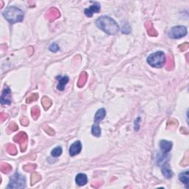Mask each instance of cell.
<instances>
[{
    "instance_id": "cell-1",
    "label": "cell",
    "mask_w": 189,
    "mask_h": 189,
    "mask_svg": "<svg viewBox=\"0 0 189 189\" xmlns=\"http://www.w3.org/2000/svg\"><path fill=\"white\" fill-rule=\"evenodd\" d=\"M96 25L109 35H115L119 31V26L117 22L113 18L106 16L99 17L96 20Z\"/></svg>"
},
{
    "instance_id": "cell-2",
    "label": "cell",
    "mask_w": 189,
    "mask_h": 189,
    "mask_svg": "<svg viewBox=\"0 0 189 189\" xmlns=\"http://www.w3.org/2000/svg\"><path fill=\"white\" fill-rule=\"evenodd\" d=\"M24 12L15 6L8 8L3 13L5 18L11 24L22 22L24 18Z\"/></svg>"
},
{
    "instance_id": "cell-3",
    "label": "cell",
    "mask_w": 189,
    "mask_h": 189,
    "mask_svg": "<svg viewBox=\"0 0 189 189\" xmlns=\"http://www.w3.org/2000/svg\"><path fill=\"white\" fill-rule=\"evenodd\" d=\"M148 64L156 68H161L166 64V56L162 51H158L151 54L147 58Z\"/></svg>"
},
{
    "instance_id": "cell-4",
    "label": "cell",
    "mask_w": 189,
    "mask_h": 189,
    "mask_svg": "<svg viewBox=\"0 0 189 189\" xmlns=\"http://www.w3.org/2000/svg\"><path fill=\"white\" fill-rule=\"evenodd\" d=\"M25 177L18 173H15L10 178V182L8 186V188H25Z\"/></svg>"
},
{
    "instance_id": "cell-5",
    "label": "cell",
    "mask_w": 189,
    "mask_h": 189,
    "mask_svg": "<svg viewBox=\"0 0 189 189\" xmlns=\"http://www.w3.org/2000/svg\"><path fill=\"white\" fill-rule=\"evenodd\" d=\"M187 34V29L185 26H176L172 27L169 32V35L171 39H180Z\"/></svg>"
},
{
    "instance_id": "cell-6",
    "label": "cell",
    "mask_w": 189,
    "mask_h": 189,
    "mask_svg": "<svg viewBox=\"0 0 189 189\" xmlns=\"http://www.w3.org/2000/svg\"><path fill=\"white\" fill-rule=\"evenodd\" d=\"M14 142L19 143L22 152H24V151H26V148H27V136L25 132H19V133H18V134L14 137Z\"/></svg>"
},
{
    "instance_id": "cell-7",
    "label": "cell",
    "mask_w": 189,
    "mask_h": 189,
    "mask_svg": "<svg viewBox=\"0 0 189 189\" xmlns=\"http://www.w3.org/2000/svg\"><path fill=\"white\" fill-rule=\"evenodd\" d=\"M11 103L10 98V89L8 86H5L1 96V104L2 105H9Z\"/></svg>"
},
{
    "instance_id": "cell-8",
    "label": "cell",
    "mask_w": 189,
    "mask_h": 189,
    "mask_svg": "<svg viewBox=\"0 0 189 189\" xmlns=\"http://www.w3.org/2000/svg\"><path fill=\"white\" fill-rule=\"evenodd\" d=\"M60 12L55 8H52L49 9L47 13L46 14L45 16L47 18V20L49 22H53L55 19H57L58 18L60 17Z\"/></svg>"
},
{
    "instance_id": "cell-9",
    "label": "cell",
    "mask_w": 189,
    "mask_h": 189,
    "mask_svg": "<svg viewBox=\"0 0 189 189\" xmlns=\"http://www.w3.org/2000/svg\"><path fill=\"white\" fill-rule=\"evenodd\" d=\"M100 10V5L98 2H93L90 7L84 10V14L87 17H92L94 13H99Z\"/></svg>"
},
{
    "instance_id": "cell-10",
    "label": "cell",
    "mask_w": 189,
    "mask_h": 189,
    "mask_svg": "<svg viewBox=\"0 0 189 189\" xmlns=\"http://www.w3.org/2000/svg\"><path fill=\"white\" fill-rule=\"evenodd\" d=\"M81 149H82L81 143L79 141H75V143H73L71 145L70 148V150H69L70 155L71 157H74V156L77 155V154H78L79 153L81 152Z\"/></svg>"
},
{
    "instance_id": "cell-11",
    "label": "cell",
    "mask_w": 189,
    "mask_h": 189,
    "mask_svg": "<svg viewBox=\"0 0 189 189\" xmlns=\"http://www.w3.org/2000/svg\"><path fill=\"white\" fill-rule=\"evenodd\" d=\"M172 146L173 143L171 141L162 140V141H161L160 143V146L161 151H162L164 154H167L168 152H169V151L171 150Z\"/></svg>"
},
{
    "instance_id": "cell-12",
    "label": "cell",
    "mask_w": 189,
    "mask_h": 189,
    "mask_svg": "<svg viewBox=\"0 0 189 189\" xmlns=\"http://www.w3.org/2000/svg\"><path fill=\"white\" fill-rule=\"evenodd\" d=\"M56 78L59 80V84L57 86V89L60 91H63L65 88V86L69 81L68 76H57Z\"/></svg>"
},
{
    "instance_id": "cell-13",
    "label": "cell",
    "mask_w": 189,
    "mask_h": 189,
    "mask_svg": "<svg viewBox=\"0 0 189 189\" xmlns=\"http://www.w3.org/2000/svg\"><path fill=\"white\" fill-rule=\"evenodd\" d=\"M145 27L147 29V33L149 35H150V36H157L158 35L157 30H155V28L153 26L152 22L151 21H146V23H145Z\"/></svg>"
},
{
    "instance_id": "cell-14",
    "label": "cell",
    "mask_w": 189,
    "mask_h": 189,
    "mask_svg": "<svg viewBox=\"0 0 189 189\" xmlns=\"http://www.w3.org/2000/svg\"><path fill=\"white\" fill-rule=\"evenodd\" d=\"M106 115V110L104 109V108H101V109H99L96 112V115H95V123L94 124H98L99 125V123L100 121H102L104 120V118L105 117Z\"/></svg>"
},
{
    "instance_id": "cell-15",
    "label": "cell",
    "mask_w": 189,
    "mask_h": 189,
    "mask_svg": "<svg viewBox=\"0 0 189 189\" xmlns=\"http://www.w3.org/2000/svg\"><path fill=\"white\" fill-rule=\"evenodd\" d=\"M162 173L165 177H166L167 179H170V178L172 177V171H171V169H170V166H169L168 162H165L163 166H162Z\"/></svg>"
},
{
    "instance_id": "cell-16",
    "label": "cell",
    "mask_w": 189,
    "mask_h": 189,
    "mask_svg": "<svg viewBox=\"0 0 189 189\" xmlns=\"http://www.w3.org/2000/svg\"><path fill=\"white\" fill-rule=\"evenodd\" d=\"M75 182L78 186H82L87 184V177L85 174H78L75 177Z\"/></svg>"
},
{
    "instance_id": "cell-17",
    "label": "cell",
    "mask_w": 189,
    "mask_h": 189,
    "mask_svg": "<svg viewBox=\"0 0 189 189\" xmlns=\"http://www.w3.org/2000/svg\"><path fill=\"white\" fill-rule=\"evenodd\" d=\"M87 77H88V75H87V73L86 72H83L81 74L77 82V85L79 88H81L85 85L86 82H87Z\"/></svg>"
},
{
    "instance_id": "cell-18",
    "label": "cell",
    "mask_w": 189,
    "mask_h": 189,
    "mask_svg": "<svg viewBox=\"0 0 189 189\" xmlns=\"http://www.w3.org/2000/svg\"><path fill=\"white\" fill-rule=\"evenodd\" d=\"M174 59H173L172 55H169L168 58H166V69L167 70H171L174 69Z\"/></svg>"
},
{
    "instance_id": "cell-19",
    "label": "cell",
    "mask_w": 189,
    "mask_h": 189,
    "mask_svg": "<svg viewBox=\"0 0 189 189\" xmlns=\"http://www.w3.org/2000/svg\"><path fill=\"white\" fill-rule=\"evenodd\" d=\"M179 179L182 183H184L186 186V188H188V185L189 181V174L188 171H186L185 172L181 173L179 175Z\"/></svg>"
},
{
    "instance_id": "cell-20",
    "label": "cell",
    "mask_w": 189,
    "mask_h": 189,
    "mask_svg": "<svg viewBox=\"0 0 189 189\" xmlns=\"http://www.w3.org/2000/svg\"><path fill=\"white\" fill-rule=\"evenodd\" d=\"M42 104L44 107V109H45V110H47V109L51 106V105H52V100H50L47 96H44V97L42 98Z\"/></svg>"
},
{
    "instance_id": "cell-21",
    "label": "cell",
    "mask_w": 189,
    "mask_h": 189,
    "mask_svg": "<svg viewBox=\"0 0 189 189\" xmlns=\"http://www.w3.org/2000/svg\"><path fill=\"white\" fill-rule=\"evenodd\" d=\"M5 149H6L7 152L11 155H16L17 154L16 147L13 144H7L5 146Z\"/></svg>"
},
{
    "instance_id": "cell-22",
    "label": "cell",
    "mask_w": 189,
    "mask_h": 189,
    "mask_svg": "<svg viewBox=\"0 0 189 189\" xmlns=\"http://www.w3.org/2000/svg\"><path fill=\"white\" fill-rule=\"evenodd\" d=\"M178 126V121L176 119L171 118L169 119L167 122V129H175Z\"/></svg>"
},
{
    "instance_id": "cell-23",
    "label": "cell",
    "mask_w": 189,
    "mask_h": 189,
    "mask_svg": "<svg viewBox=\"0 0 189 189\" xmlns=\"http://www.w3.org/2000/svg\"><path fill=\"white\" fill-rule=\"evenodd\" d=\"M0 170L2 173L5 174H8V173L12 171V167L10 165L5 163V162H2L0 165Z\"/></svg>"
},
{
    "instance_id": "cell-24",
    "label": "cell",
    "mask_w": 189,
    "mask_h": 189,
    "mask_svg": "<svg viewBox=\"0 0 189 189\" xmlns=\"http://www.w3.org/2000/svg\"><path fill=\"white\" fill-rule=\"evenodd\" d=\"M31 115L34 120H37L40 116V109L38 106H35L31 109Z\"/></svg>"
},
{
    "instance_id": "cell-25",
    "label": "cell",
    "mask_w": 189,
    "mask_h": 189,
    "mask_svg": "<svg viewBox=\"0 0 189 189\" xmlns=\"http://www.w3.org/2000/svg\"><path fill=\"white\" fill-rule=\"evenodd\" d=\"M92 134L96 137H100L101 134V129L98 124H94L92 127Z\"/></svg>"
},
{
    "instance_id": "cell-26",
    "label": "cell",
    "mask_w": 189,
    "mask_h": 189,
    "mask_svg": "<svg viewBox=\"0 0 189 189\" xmlns=\"http://www.w3.org/2000/svg\"><path fill=\"white\" fill-rule=\"evenodd\" d=\"M41 179H42V176L40 174L36 172L33 173V174L31 175V185L33 186L35 183L39 182Z\"/></svg>"
},
{
    "instance_id": "cell-27",
    "label": "cell",
    "mask_w": 189,
    "mask_h": 189,
    "mask_svg": "<svg viewBox=\"0 0 189 189\" xmlns=\"http://www.w3.org/2000/svg\"><path fill=\"white\" fill-rule=\"evenodd\" d=\"M62 154V149L61 146H57L55 147V149H53L52 151H51V155L54 157H58L59 156H61V154Z\"/></svg>"
},
{
    "instance_id": "cell-28",
    "label": "cell",
    "mask_w": 189,
    "mask_h": 189,
    "mask_svg": "<svg viewBox=\"0 0 189 189\" xmlns=\"http://www.w3.org/2000/svg\"><path fill=\"white\" fill-rule=\"evenodd\" d=\"M37 166L35 164H27L23 166L24 171H27V172H30V171H33L35 170Z\"/></svg>"
},
{
    "instance_id": "cell-29",
    "label": "cell",
    "mask_w": 189,
    "mask_h": 189,
    "mask_svg": "<svg viewBox=\"0 0 189 189\" xmlns=\"http://www.w3.org/2000/svg\"><path fill=\"white\" fill-rule=\"evenodd\" d=\"M189 164V157H188V151H186L184 157L182 160L180 162V166H187Z\"/></svg>"
},
{
    "instance_id": "cell-30",
    "label": "cell",
    "mask_w": 189,
    "mask_h": 189,
    "mask_svg": "<svg viewBox=\"0 0 189 189\" xmlns=\"http://www.w3.org/2000/svg\"><path fill=\"white\" fill-rule=\"evenodd\" d=\"M38 98H39V95L37 93H33L32 94V95H30V96L27 98V100H26V102H27V104H30V103H32L34 100H36Z\"/></svg>"
},
{
    "instance_id": "cell-31",
    "label": "cell",
    "mask_w": 189,
    "mask_h": 189,
    "mask_svg": "<svg viewBox=\"0 0 189 189\" xmlns=\"http://www.w3.org/2000/svg\"><path fill=\"white\" fill-rule=\"evenodd\" d=\"M18 126H17V124H16L14 122H12L10 123V125H9L8 128V130H10V132H15V131L18 130Z\"/></svg>"
},
{
    "instance_id": "cell-32",
    "label": "cell",
    "mask_w": 189,
    "mask_h": 189,
    "mask_svg": "<svg viewBox=\"0 0 189 189\" xmlns=\"http://www.w3.org/2000/svg\"><path fill=\"white\" fill-rule=\"evenodd\" d=\"M131 32V27H129V25L128 24H124L123 25L122 27V33H123L128 34Z\"/></svg>"
},
{
    "instance_id": "cell-33",
    "label": "cell",
    "mask_w": 189,
    "mask_h": 189,
    "mask_svg": "<svg viewBox=\"0 0 189 189\" xmlns=\"http://www.w3.org/2000/svg\"><path fill=\"white\" fill-rule=\"evenodd\" d=\"M49 50H50L51 52L55 53L59 50V47L56 43H53L49 47Z\"/></svg>"
},
{
    "instance_id": "cell-34",
    "label": "cell",
    "mask_w": 189,
    "mask_h": 189,
    "mask_svg": "<svg viewBox=\"0 0 189 189\" xmlns=\"http://www.w3.org/2000/svg\"><path fill=\"white\" fill-rule=\"evenodd\" d=\"M44 130H45V132H47L49 135L53 136L54 134H55V131H54V129H52L51 127H50V126H46V127L44 128Z\"/></svg>"
},
{
    "instance_id": "cell-35",
    "label": "cell",
    "mask_w": 189,
    "mask_h": 189,
    "mask_svg": "<svg viewBox=\"0 0 189 189\" xmlns=\"http://www.w3.org/2000/svg\"><path fill=\"white\" fill-rule=\"evenodd\" d=\"M189 47V44L188 42H186V43H183L182 44L179 46V48L180 50V51L183 52V51H186V50H188V48Z\"/></svg>"
},
{
    "instance_id": "cell-36",
    "label": "cell",
    "mask_w": 189,
    "mask_h": 189,
    "mask_svg": "<svg viewBox=\"0 0 189 189\" xmlns=\"http://www.w3.org/2000/svg\"><path fill=\"white\" fill-rule=\"evenodd\" d=\"M21 123L23 126H27L29 124V120L25 117H22L20 120Z\"/></svg>"
},
{
    "instance_id": "cell-37",
    "label": "cell",
    "mask_w": 189,
    "mask_h": 189,
    "mask_svg": "<svg viewBox=\"0 0 189 189\" xmlns=\"http://www.w3.org/2000/svg\"><path fill=\"white\" fill-rule=\"evenodd\" d=\"M8 117V115L6 114L5 112H1V114H0V119H1V121H2V122L5 121Z\"/></svg>"
},
{
    "instance_id": "cell-38",
    "label": "cell",
    "mask_w": 189,
    "mask_h": 189,
    "mask_svg": "<svg viewBox=\"0 0 189 189\" xmlns=\"http://www.w3.org/2000/svg\"><path fill=\"white\" fill-rule=\"evenodd\" d=\"M101 185H102V182H101V181H96V182H94L93 183H92V186L94 188H98L100 187Z\"/></svg>"
},
{
    "instance_id": "cell-39",
    "label": "cell",
    "mask_w": 189,
    "mask_h": 189,
    "mask_svg": "<svg viewBox=\"0 0 189 189\" xmlns=\"http://www.w3.org/2000/svg\"><path fill=\"white\" fill-rule=\"evenodd\" d=\"M180 131H181V132H182V133H183V134H188V130L185 127H182V128H181Z\"/></svg>"
}]
</instances>
